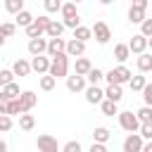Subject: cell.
<instances>
[{
	"instance_id": "obj_46",
	"label": "cell",
	"mask_w": 152,
	"mask_h": 152,
	"mask_svg": "<svg viewBox=\"0 0 152 152\" xmlns=\"http://www.w3.org/2000/svg\"><path fill=\"white\" fill-rule=\"evenodd\" d=\"M142 152H152V140H147V142H145V147H142Z\"/></svg>"
},
{
	"instance_id": "obj_11",
	"label": "cell",
	"mask_w": 152,
	"mask_h": 152,
	"mask_svg": "<svg viewBox=\"0 0 152 152\" xmlns=\"http://www.w3.org/2000/svg\"><path fill=\"white\" fill-rule=\"evenodd\" d=\"M36 104H38V95H36L33 90H21V95H19V107H21V114H24V112H31Z\"/></svg>"
},
{
	"instance_id": "obj_1",
	"label": "cell",
	"mask_w": 152,
	"mask_h": 152,
	"mask_svg": "<svg viewBox=\"0 0 152 152\" xmlns=\"http://www.w3.org/2000/svg\"><path fill=\"white\" fill-rule=\"evenodd\" d=\"M50 74H52L55 78H66V76H69V52H59V55L52 57Z\"/></svg>"
},
{
	"instance_id": "obj_9",
	"label": "cell",
	"mask_w": 152,
	"mask_h": 152,
	"mask_svg": "<svg viewBox=\"0 0 152 152\" xmlns=\"http://www.w3.org/2000/svg\"><path fill=\"white\" fill-rule=\"evenodd\" d=\"M128 45H131V52H133V55H140V52H145V50L150 48V38L140 31V33H135V36L128 40Z\"/></svg>"
},
{
	"instance_id": "obj_32",
	"label": "cell",
	"mask_w": 152,
	"mask_h": 152,
	"mask_svg": "<svg viewBox=\"0 0 152 152\" xmlns=\"http://www.w3.org/2000/svg\"><path fill=\"white\" fill-rule=\"evenodd\" d=\"M109 138H112V131L104 128V126H97V128L93 131V140H97V142H107Z\"/></svg>"
},
{
	"instance_id": "obj_13",
	"label": "cell",
	"mask_w": 152,
	"mask_h": 152,
	"mask_svg": "<svg viewBox=\"0 0 152 152\" xmlns=\"http://www.w3.org/2000/svg\"><path fill=\"white\" fill-rule=\"evenodd\" d=\"M50 64H52V57H45V55H36L31 59V66L36 74H48L50 71Z\"/></svg>"
},
{
	"instance_id": "obj_39",
	"label": "cell",
	"mask_w": 152,
	"mask_h": 152,
	"mask_svg": "<svg viewBox=\"0 0 152 152\" xmlns=\"http://www.w3.org/2000/svg\"><path fill=\"white\" fill-rule=\"evenodd\" d=\"M81 150H83V147H81L78 140H69V142L62 145V152H81Z\"/></svg>"
},
{
	"instance_id": "obj_47",
	"label": "cell",
	"mask_w": 152,
	"mask_h": 152,
	"mask_svg": "<svg viewBox=\"0 0 152 152\" xmlns=\"http://www.w3.org/2000/svg\"><path fill=\"white\" fill-rule=\"evenodd\" d=\"M97 2H100V5H112L114 0H97Z\"/></svg>"
},
{
	"instance_id": "obj_50",
	"label": "cell",
	"mask_w": 152,
	"mask_h": 152,
	"mask_svg": "<svg viewBox=\"0 0 152 152\" xmlns=\"http://www.w3.org/2000/svg\"><path fill=\"white\" fill-rule=\"evenodd\" d=\"M128 2H131V0H128Z\"/></svg>"
},
{
	"instance_id": "obj_30",
	"label": "cell",
	"mask_w": 152,
	"mask_h": 152,
	"mask_svg": "<svg viewBox=\"0 0 152 152\" xmlns=\"http://www.w3.org/2000/svg\"><path fill=\"white\" fill-rule=\"evenodd\" d=\"M74 38H78V40H88V38H93V26H83V24H78V26L74 28Z\"/></svg>"
},
{
	"instance_id": "obj_20",
	"label": "cell",
	"mask_w": 152,
	"mask_h": 152,
	"mask_svg": "<svg viewBox=\"0 0 152 152\" xmlns=\"http://www.w3.org/2000/svg\"><path fill=\"white\" fill-rule=\"evenodd\" d=\"M135 64H138V71H142V74L152 71V52H140Z\"/></svg>"
},
{
	"instance_id": "obj_5",
	"label": "cell",
	"mask_w": 152,
	"mask_h": 152,
	"mask_svg": "<svg viewBox=\"0 0 152 152\" xmlns=\"http://www.w3.org/2000/svg\"><path fill=\"white\" fill-rule=\"evenodd\" d=\"M142 147H145V138L140 135V131H133V133L126 135V140H124V152H142Z\"/></svg>"
},
{
	"instance_id": "obj_12",
	"label": "cell",
	"mask_w": 152,
	"mask_h": 152,
	"mask_svg": "<svg viewBox=\"0 0 152 152\" xmlns=\"http://www.w3.org/2000/svg\"><path fill=\"white\" fill-rule=\"evenodd\" d=\"M36 147H38V152H57L59 150V145H57V140L52 135H38Z\"/></svg>"
},
{
	"instance_id": "obj_17",
	"label": "cell",
	"mask_w": 152,
	"mask_h": 152,
	"mask_svg": "<svg viewBox=\"0 0 152 152\" xmlns=\"http://www.w3.org/2000/svg\"><path fill=\"white\" fill-rule=\"evenodd\" d=\"M128 57H131V45H128V43H116V45H114V59H116L119 64H124Z\"/></svg>"
},
{
	"instance_id": "obj_48",
	"label": "cell",
	"mask_w": 152,
	"mask_h": 152,
	"mask_svg": "<svg viewBox=\"0 0 152 152\" xmlns=\"http://www.w3.org/2000/svg\"><path fill=\"white\" fill-rule=\"evenodd\" d=\"M150 50H152V36H150Z\"/></svg>"
},
{
	"instance_id": "obj_29",
	"label": "cell",
	"mask_w": 152,
	"mask_h": 152,
	"mask_svg": "<svg viewBox=\"0 0 152 152\" xmlns=\"http://www.w3.org/2000/svg\"><path fill=\"white\" fill-rule=\"evenodd\" d=\"M62 19H71V17H78V10H76V2L74 0H69V2H64L62 5Z\"/></svg>"
},
{
	"instance_id": "obj_4",
	"label": "cell",
	"mask_w": 152,
	"mask_h": 152,
	"mask_svg": "<svg viewBox=\"0 0 152 152\" xmlns=\"http://www.w3.org/2000/svg\"><path fill=\"white\" fill-rule=\"evenodd\" d=\"M119 116V126L126 131V133H133V131H140V119H138V114H133V112H119L116 114Z\"/></svg>"
},
{
	"instance_id": "obj_35",
	"label": "cell",
	"mask_w": 152,
	"mask_h": 152,
	"mask_svg": "<svg viewBox=\"0 0 152 152\" xmlns=\"http://www.w3.org/2000/svg\"><path fill=\"white\" fill-rule=\"evenodd\" d=\"M86 78H88V83H100V81L104 78V71H102V69H97V66H93V69L88 71V76H86Z\"/></svg>"
},
{
	"instance_id": "obj_7",
	"label": "cell",
	"mask_w": 152,
	"mask_h": 152,
	"mask_svg": "<svg viewBox=\"0 0 152 152\" xmlns=\"http://www.w3.org/2000/svg\"><path fill=\"white\" fill-rule=\"evenodd\" d=\"M66 88L71 90V93H83L86 88H88V78L83 76V74H71V76H66Z\"/></svg>"
},
{
	"instance_id": "obj_31",
	"label": "cell",
	"mask_w": 152,
	"mask_h": 152,
	"mask_svg": "<svg viewBox=\"0 0 152 152\" xmlns=\"http://www.w3.org/2000/svg\"><path fill=\"white\" fill-rule=\"evenodd\" d=\"M55 83H57V78H55L50 71H48V74H40V90H45V93H48V90H52V88H55Z\"/></svg>"
},
{
	"instance_id": "obj_3",
	"label": "cell",
	"mask_w": 152,
	"mask_h": 152,
	"mask_svg": "<svg viewBox=\"0 0 152 152\" xmlns=\"http://www.w3.org/2000/svg\"><path fill=\"white\" fill-rule=\"evenodd\" d=\"M50 21H52V19H50L48 14H40V17H36V21L28 24L24 31H26L28 38H38V36H43V33L48 31V24H50Z\"/></svg>"
},
{
	"instance_id": "obj_40",
	"label": "cell",
	"mask_w": 152,
	"mask_h": 152,
	"mask_svg": "<svg viewBox=\"0 0 152 152\" xmlns=\"http://www.w3.org/2000/svg\"><path fill=\"white\" fill-rule=\"evenodd\" d=\"M140 135H142L145 140H152V121L140 124Z\"/></svg>"
},
{
	"instance_id": "obj_22",
	"label": "cell",
	"mask_w": 152,
	"mask_h": 152,
	"mask_svg": "<svg viewBox=\"0 0 152 152\" xmlns=\"http://www.w3.org/2000/svg\"><path fill=\"white\" fill-rule=\"evenodd\" d=\"M64 21H57V19H52L50 24H48V31H45V36L48 38H57V36H62L64 33Z\"/></svg>"
},
{
	"instance_id": "obj_18",
	"label": "cell",
	"mask_w": 152,
	"mask_h": 152,
	"mask_svg": "<svg viewBox=\"0 0 152 152\" xmlns=\"http://www.w3.org/2000/svg\"><path fill=\"white\" fill-rule=\"evenodd\" d=\"M104 97H109V100H114V102H121V100H124L121 83H107V88H104Z\"/></svg>"
},
{
	"instance_id": "obj_23",
	"label": "cell",
	"mask_w": 152,
	"mask_h": 152,
	"mask_svg": "<svg viewBox=\"0 0 152 152\" xmlns=\"http://www.w3.org/2000/svg\"><path fill=\"white\" fill-rule=\"evenodd\" d=\"M100 109H102V114H104V116H114V114H119V102H114V100L104 97V100L100 102Z\"/></svg>"
},
{
	"instance_id": "obj_24",
	"label": "cell",
	"mask_w": 152,
	"mask_h": 152,
	"mask_svg": "<svg viewBox=\"0 0 152 152\" xmlns=\"http://www.w3.org/2000/svg\"><path fill=\"white\" fill-rule=\"evenodd\" d=\"M14 21H17V26H21V28H26L28 24H33L36 21V17L28 12V10H21L19 14H14Z\"/></svg>"
},
{
	"instance_id": "obj_26",
	"label": "cell",
	"mask_w": 152,
	"mask_h": 152,
	"mask_svg": "<svg viewBox=\"0 0 152 152\" xmlns=\"http://www.w3.org/2000/svg\"><path fill=\"white\" fill-rule=\"evenodd\" d=\"M14 31H17V21H14V24H12V21H5V24L0 26V36H2V38H0V43L5 45V43H7V38H12V36H14Z\"/></svg>"
},
{
	"instance_id": "obj_25",
	"label": "cell",
	"mask_w": 152,
	"mask_h": 152,
	"mask_svg": "<svg viewBox=\"0 0 152 152\" xmlns=\"http://www.w3.org/2000/svg\"><path fill=\"white\" fill-rule=\"evenodd\" d=\"M147 17H145V10H140V7H128V21L131 24H142Z\"/></svg>"
},
{
	"instance_id": "obj_2",
	"label": "cell",
	"mask_w": 152,
	"mask_h": 152,
	"mask_svg": "<svg viewBox=\"0 0 152 152\" xmlns=\"http://www.w3.org/2000/svg\"><path fill=\"white\" fill-rule=\"evenodd\" d=\"M133 78V74H131V69L126 66V64H119V66H114V69H109L107 74H104V81L107 83H128Z\"/></svg>"
},
{
	"instance_id": "obj_28",
	"label": "cell",
	"mask_w": 152,
	"mask_h": 152,
	"mask_svg": "<svg viewBox=\"0 0 152 152\" xmlns=\"http://www.w3.org/2000/svg\"><path fill=\"white\" fill-rule=\"evenodd\" d=\"M33 126H36L33 114H28V112L19 114V128H21V131H33Z\"/></svg>"
},
{
	"instance_id": "obj_34",
	"label": "cell",
	"mask_w": 152,
	"mask_h": 152,
	"mask_svg": "<svg viewBox=\"0 0 152 152\" xmlns=\"http://www.w3.org/2000/svg\"><path fill=\"white\" fill-rule=\"evenodd\" d=\"M62 0H43V7H45V12H50V14H57V12H62Z\"/></svg>"
},
{
	"instance_id": "obj_37",
	"label": "cell",
	"mask_w": 152,
	"mask_h": 152,
	"mask_svg": "<svg viewBox=\"0 0 152 152\" xmlns=\"http://www.w3.org/2000/svg\"><path fill=\"white\" fill-rule=\"evenodd\" d=\"M14 69H0V86H5V83H12L14 81Z\"/></svg>"
},
{
	"instance_id": "obj_49",
	"label": "cell",
	"mask_w": 152,
	"mask_h": 152,
	"mask_svg": "<svg viewBox=\"0 0 152 152\" xmlns=\"http://www.w3.org/2000/svg\"><path fill=\"white\" fill-rule=\"evenodd\" d=\"M74 2H76V5H78V2H83V0H74Z\"/></svg>"
},
{
	"instance_id": "obj_27",
	"label": "cell",
	"mask_w": 152,
	"mask_h": 152,
	"mask_svg": "<svg viewBox=\"0 0 152 152\" xmlns=\"http://www.w3.org/2000/svg\"><path fill=\"white\" fill-rule=\"evenodd\" d=\"M145 86H147V78L142 76V71H140L138 76H133V78L128 81V88H131L133 93H142V88H145Z\"/></svg>"
},
{
	"instance_id": "obj_43",
	"label": "cell",
	"mask_w": 152,
	"mask_h": 152,
	"mask_svg": "<svg viewBox=\"0 0 152 152\" xmlns=\"http://www.w3.org/2000/svg\"><path fill=\"white\" fill-rule=\"evenodd\" d=\"M140 31H142V33L150 38V36H152V19H145V21L140 24Z\"/></svg>"
},
{
	"instance_id": "obj_21",
	"label": "cell",
	"mask_w": 152,
	"mask_h": 152,
	"mask_svg": "<svg viewBox=\"0 0 152 152\" xmlns=\"http://www.w3.org/2000/svg\"><path fill=\"white\" fill-rule=\"evenodd\" d=\"M90 69H93V62H90L88 57H83V55H81V57H76V62H74V71H76V74L88 76V71H90Z\"/></svg>"
},
{
	"instance_id": "obj_41",
	"label": "cell",
	"mask_w": 152,
	"mask_h": 152,
	"mask_svg": "<svg viewBox=\"0 0 152 152\" xmlns=\"http://www.w3.org/2000/svg\"><path fill=\"white\" fill-rule=\"evenodd\" d=\"M142 100H145V104H152V83H147L142 88Z\"/></svg>"
},
{
	"instance_id": "obj_19",
	"label": "cell",
	"mask_w": 152,
	"mask_h": 152,
	"mask_svg": "<svg viewBox=\"0 0 152 152\" xmlns=\"http://www.w3.org/2000/svg\"><path fill=\"white\" fill-rule=\"evenodd\" d=\"M12 69H14V74L17 76H28L31 71H33V66H31V62L28 59H14V64H12Z\"/></svg>"
},
{
	"instance_id": "obj_8",
	"label": "cell",
	"mask_w": 152,
	"mask_h": 152,
	"mask_svg": "<svg viewBox=\"0 0 152 152\" xmlns=\"http://www.w3.org/2000/svg\"><path fill=\"white\" fill-rule=\"evenodd\" d=\"M83 93H86V102L88 104H100L104 100V90L100 88V83H88V88Z\"/></svg>"
},
{
	"instance_id": "obj_42",
	"label": "cell",
	"mask_w": 152,
	"mask_h": 152,
	"mask_svg": "<svg viewBox=\"0 0 152 152\" xmlns=\"http://www.w3.org/2000/svg\"><path fill=\"white\" fill-rule=\"evenodd\" d=\"M62 21H64V26H66V28H71V31H74V28L81 24V17H71V19H62Z\"/></svg>"
},
{
	"instance_id": "obj_14",
	"label": "cell",
	"mask_w": 152,
	"mask_h": 152,
	"mask_svg": "<svg viewBox=\"0 0 152 152\" xmlns=\"http://www.w3.org/2000/svg\"><path fill=\"white\" fill-rule=\"evenodd\" d=\"M66 52H69V57H81V55H86V40H78V38L66 40Z\"/></svg>"
},
{
	"instance_id": "obj_15",
	"label": "cell",
	"mask_w": 152,
	"mask_h": 152,
	"mask_svg": "<svg viewBox=\"0 0 152 152\" xmlns=\"http://www.w3.org/2000/svg\"><path fill=\"white\" fill-rule=\"evenodd\" d=\"M59 52H66V40H64L62 36L50 38V43H48V55L55 57V55H59Z\"/></svg>"
},
{
	"instance_id": "obj_10",
	"label": "cell",
	"mask_w": 152,
	"mask_h": 152,
	"mask_svg": "<svg viewBox=\"0 0 152 152\" xmlns=\"http://www.w3.org/2000/svg\"><path fill=\"white\" fill-rule=\"evenodd\" d=\"M48 43H50V38L45 40L43 36H38V38H28V55L31 57H36V55H43V52H48Z\"/></svg>"
},
{
	"instance_id": "obj_38",
	"label": "cell",
	"mask_w": 152,
	"mask_h": 152,
	"mask_svg": "<svg viewBox=\"0 0 152 152\" xmlns=\"http://www.w3.org/2000/svg\"><path fill=\"white\" fill-rule=\"evenodd\" d=\"M12 128V114H0V131L7 133Z\"/></svg>"
},
{
	"instance_id": "obj_6",
	"label": "cell",
	"mask_w": 152,
	"mask_h": 152,
	"mask_svg": "<svg viewBox=\"0 0 152 152\" xmlns=\"http://www.w3.org/2000/svg\"><path fill=\"white\" fill-rule=\"evenodd\" d=\"M93 36H95V40H97L100 45H107L109 38H112V28H109L104 21H95V24H93Z\"/></svg>"
},
{
	"instance_id": "obj_36",
	"label": "cell",
	"mask_w": 152,
	"mask_h": 152,
	"mask_svg": "<svg viewBox=\"0 0 152 152\" xmlns=\"http://www.w3.org/2000/svg\"><path fill=\"white\" fill-rule=\"evenodd\" d=\"M5 102H7V114H12V116H19V114H21L19 97H14V100H5Z\"/></svg>"
},
{
	"instance_id": "obj_44",
	"label": "cell",
	"mask_w": 152,
	"mask_h": 152,
	"mask_svg": "<svg viewBox=\"0 0 152 152\" xmlns=\"http://www.w3.org/2000/svg\"><path fill=\"white\" fill-rule=\"evenodd\" d=\"M90 152H107V142H97V140H93Z\"/></svg>"
},
{
	"instance_id": "obj_45",
	"label": "cell",
	"mask_w": 152,
	"mask_h": 152,
	"mask_svg": "<svg viewBox=\"0 0 152 152\" xmlns=\"http://www.w3.org/2000/svg\"><path fill=\"white\" fill-rule=\"evenodd\" d=\"M131 5H133V7H140V10H147L150 0H131Z\"/></svg>"
},
{
	"instance_id": "obj_33",
	"label": "cell",
	"mask_w": 152,
	"mask_h": 152,
	"mask_svg": "<svg viewBox=\"0 0 152 152\" xmlns=\"http://www.w3.org/2000/svg\"><path fill=\"white\" fill-rule=\"evenodd\" d=\"M5 10L10 14H19L24 10V0H5Z\"/></svg>"
},
{
	"instance_id": "obj_16",
	"label": "cell",
	"mask_w": 152,
	"mask_h": 152,
	"mask_svg": "<svg viewBox=\"0 0 152 152\" xmlns=\"http://www.w3.org/2000/svg\"><path fill=\"white\" fill-rule=\"evenodd\" d=\"M21 93H19V86L12 81V83H5V86H0V100H14V97H19Z\"/></svg>"
}]
</instances>
